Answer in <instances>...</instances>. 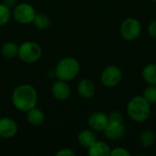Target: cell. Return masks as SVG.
Segmentation results:
<instances>
[{"instance_id":"cell-1","label":"cell","mask_w":156,"mask_h":156,"mask_svg":"<svg viewBox=\"0 0 156 156\" xmlns=\"http://www.w3.org/2000/svg\"><path fill=\"white\" fill-rule=\"evenodd\" d=\"M37 91L30 84L18 85L12 92L13 106L19 112H27L37 104Z\"/></svg>"},{"instance_id":"cell-2","label":"cell","mask_w":156,"mask_h":156,"mask_svg":"<svg viewBox=\"0 0 156 156\" xmlns=\"http://www.w3.org/2000/svg\"><path fill=\"white\" fill-rule=\"evenodd\" d=\"M151 104L143 96L133 97L127 104L129 117L135 122L142 123L146 122L151 115Z\"/></svg>"},{"instance_id":"cell-3","label":"cell","mask_w":156,"mask_h":156,"mask_svg":"<svg viewBox=\"0 0 156 156\" xmlns=\"http://www.w3.org/2000/svg\"><path fill=\"white\" fill-rule=\"evenodd\" d=\"M80 71V64L75 58L66 57L60 59L54 69L55 76L58 80L63 81H71L77 78Z\"/></svg>"},{"instance_id":"cell-4","label":"cell","mask_w":156,"mask_h":156,"mask_svg":"<svg viewBox=\"0 0 156 156\" xmlns=\"http://www.w3.org/2000/svg\"><path fill=\"white\" fill-rule=\"evenodd\" d=\"M42 56V48L40 45L35 41H25L18 48V58L25 63L32 64L40 59Z\"/></svg>"},{"instance_id":"cell-5","label":"cell","mask_w":156,"mask_h":156,"mask_svg":"<svg viewBox=\"0 0 156 156\" xmlns=\"http://www.w3.org/2000/svg\"><path fill=\"white\" fill-rule=\"evenodd\" d=\"M142 32L141 22L134 17H128L122 21L120 27V34L126 41H134Z\"/></svg>"},{"instance_id":"cell-6","label":"cell","mask_w":156,"mask_h":156,"mask_svg":"<svg viewBox=\"0 0 156 156\" xmlns=\"http://www.w3.org/2000/svg\"><path fill=\"white\" fill-rule=\"evenodd\" d=\"M36 14L37 12L35 8L28 3L17 4L12 9L13 18L21 25H27L32 23Z\"/></svg>"},{"instance_id":"cell-7","label":"cell","mask_w":156,"mask_h":156,"mask_svg":"<svg viewBox=\"0 0 156 156\" xmlns=\"http://www.w3.org/2000/svg\"><path fill=\"white\" fill-rule=\"evenodd\" d=\"M122 78L121 69L115 65H110L103 69L101 74V82L107 88H114L121 82Z\"/></svg>"},{"instance_id":"cell-8","label":"cell","mask_w":156,"mask_h":156,"mask_svg":"<svg viewBox=\"0 0 156 156\" xmlns=\"http://www.w3.org/2000/svg\"><path fill=\"white\" fill-rule=\"evenodd\" d=\"M104 136L112 141L122 139L125 134V127L122 122H109L103 130Z\"/></svg>"},{"instance_id":"cell-9","label":"cell","mask_w":156,"mask_h":156,"mask_svg":"<svg viewBox=\"0 0 156 156\" xmlns=\"http://www.w3.org/2000/svg\"><path fill=\"white\" fill-rule=\"evenodd\" d=\"M18 131L17 123L9 117L0 118V137L3 139H10L16 135Z\"/></svg>"},{"instance_id":"cell-10","label":"cell","mask_w":156,"mask_h":156,"mask_svg":"<svg viewBox=\"0 0 156 156\" xmlns=\"http://www.w3.org/2000/svg\"><path fill=\"white\" fill-rule=\"evenodd\" d=\"M51 94L58 101H66L71 94V88L67 81L60 80H56L51 86Z\"/></svg>"},{"instance_id":"cell-11","label":"cell","mask_w":156,"mask_h":156,"mask_svg":"<svg viewBox=\"0 0 156 156\" xmlns=\"http://www.w3.org/2000/svg\"><path fill=\"white\" fill-rule=\"evenodd\" d=\"M109 122L108 115L101 112L92 113L88 119L89 127L96 132H103Z\"/></svg>"},{"instance_id":"cell-12","label":"cell","mask_w":156,"mask_h":156,"mask_svg":"<svg viewBox=\"0 0 156 156\" xmlns=\"http://www.w3.org/2000/svg\"><path fill=\"white\" fill-rule=\"evenodd\" d=\"M77 91L79 95L84 99H91L96 93V86L92 80L89 79H82L78 82Z\"/></svg>"},{"instance_id":"cell-13","label":"cell","mask_w":156,"mask_h":156,"mask_svg":"<svg viewBox=\"0 0 156 156\" xmlns=\"http://www.w3.org/2000/svg\"><path fill=\"white\" fill-rule=\"evenodd\" d=\"M111 152L112 149L109 144L101 141H96L88 149V154L90 156H110Z\"/></svg>"},{"instance_id":"cell-14","label":"cell","mask_w":156,"mask_h":156,"mask_svg":"<svg viewBox=\"0 0 156 156\" xmlns=\"http://www.w3.org/2000/svg\"><path fill=\"white\" fill-rule=\"evenodd\" d=\"M26 113H27V121L32 126H39L45 121V114L43 111L37 108V106L30 109Z\"/></svg>"},{"instance_id":"cell-15","label":"cell","mask_w":156,"mask_h":156,"mask_svg":"<svg viewBox=\"0 0 156 156\" xmlns=\"http://www.w3.org/2000/svg\"><path fill=\"white\" fill-rule=\"evenodd\" d=\"M97 141L94 133L90 130H83L78 135V142L79 144L84 147L89 149L95 142Z\"/></svg>"},{"instance_id":"cell-16","label":"cell","mask_w":156,"mask_h":156,"mask_svg":"<svg viewBox=\"0 0 156 156\" xmlns=\"http://www.w3.org/2000/svg\"><path fill=\"white\" fill-rule=\"evenodd\" d=\"M142 75L148 85H156V63L147 64L144 68Z\"/></svg>"},{"instance_id":"cell-17","label":"cell","mask_w":156,"mask_h":156,"mask_svg":"<svg viewBox=\"0 0 156 156\" xmlns=\"http://www.w3.org/2000/svg\"><path fill=\"white\" fill-rule=\"evenodd\" d=\"M155 133L152 130H144L139 136L140 144L144 148H149L155 143Z\"/></svg>"},{"instance_id":"cell-18","label":"cell","mask_w":156,"mask_h":156,"mask_svg":"<svg viewBox=\"0 0 156 156\" xmlns=\"http://www.w3.org/2000/svg\"><path fill=\"white\" fill-rule=\"evenodd\" d=\"M18 48L14 42H5L1 47V53L6 58H14L18 56Z\"/></svg>"},{"instance_id":"cell-19","label":"cell","mask_w":156,"mask_h":156,"mask_svg":"<svg viewBox=\"0 0 156 156\" xmlns=\"http://www.w3.org/2000/svg\"><path fill=\"white\" fill-rule=\"evenodd\" d=\"M32 23L35 26V27H37V29L44 30V29H47L50 26V19L46 14L37 13Z\"/></svg>"},{"instance_id":"cell-20","label":"cell","mask_w":156,"mask_h":156,"mask_svg":"<svg viewBox=\"0 0 156 156\" xmlns=\"http://www.w3.org/2000/svg\"><path fill=\"white\" fill-rule=\"evenodd\" d=\"M12 17V9L0 3V27L6 25Z\"/></svg>"},{"instance_id":"cell-21","label":"cell","mask_w":156,"mask_h":156,"mask_svg":"<svg viewBox=\"0 0 156 156\" xmlns=\"http://www.w3.org/2000/svg\"><path fill=\"white\" fill-rule=\"evenodd\" d=\"M143 97L150 103H156V85H149L144 91Z\"/></svg>"},{"instance_id":"cell-22","label":"cell","mask_w":156,"mask_h":156,"mask_svg":"<svg viewBox=\"0 0 156 156\" xmlns=\"http://www.w3.org/2000/svg\"><path fill=\"white\" fill-rule=\"evenodd\" d=\"M112 156H131V153L123 147H116L112 150Z\"/></svg>"},{"instance_id":"cell-23","label":"cell","mask_w":156,"mask_h":156,"mask_svg":"<svg viewBox=\"0 0 156 156\" xmlns=\"http://www.w3.org/2000/svg\"><path fill=\"white\" fill-rule=\"evenodd\" d=\"M147 32L150 37L156 38V19L151 21L147 27Z\"/></svg>"},{"instance_id":"cell-24","label":"cell","mask_w":156,"mask_h":156,"mask_svg":"<svg viewBox=\"0 0 156 156\" xmlns=\"http://www.w3.org/2000/svg\"><path fill=\"white\" fill-rule=\"evenodd\" d=\"M108 118H109V122H122V115L117 111L112 112L108 115Z\"/></svg>"},{"instance_id":"cell-25","label":"cell","mask_w":156,"mask_h":156,"mask_svg":"<svg viewBox=\"0 0 156 156\" xmlns=\"http://www.w3.org/2000/svg\"><path fill=\"white\" fill-rule=\"evenodd\" d=\"M76 154L70 148H62L56 153V156H75Z\"/></svg>"},{"instance_id":"cell-26","label":"cell","mask_w":156,"mask_h":156,"mask_svg":"<svg viewBox=\"0 0 156 156\" xmlns=\"http://www.w3.org/2000/svg\"><path fill=\"white\" fill-rule=\"evenodd\" d=\"M3 4L8 6L10 9H13L17 5V0H3Z\"/></svg>"},{"instance_id":"cell-27","label":"cell","mask_w":156,"mask_h":156,"mask_svg":"<svg viewBox=\"0 0 156 156\" xmlns=\"http://www.w3.org/2000/svg\"><path fill=\"white\" fill-rule=\"evenodd\" d=\"M149 1H152V2H156V0H149Z\"/></svg>"},{"instance_id":"cell-28","label":"cell","mask_w":156,"mask_h":156,"mask_svg":"<svg viewBox=\"0 0 156 156\" xmlns=\"http://www.w3.org/2000/svg\"><path fill=\"white\" fill-rule=\"evenodd\" d=\"M155 115H156V109H155Z\"/></svg>"}]
</instances>
